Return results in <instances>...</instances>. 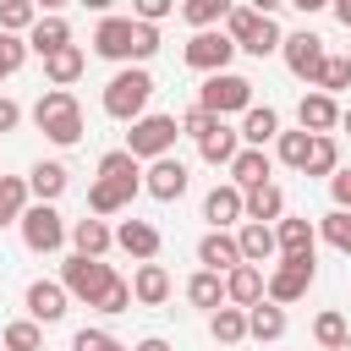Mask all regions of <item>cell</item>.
Segmentation results:
<instances>
[{
	"instance_id": "obj_1",
	"label": "cell",
	"mask_w": 351,
	"mask_h": 351,
	"mask_svg": "<svg viewBox=\"0 0 351 351\" xmlns=\"http://www.w3.org/2000/svg\"><path fill=\"white\" fill-rule=\"evenodd\" d=\"M33 126L55 143V148H77L82 143V104L71 88H44L33 104Z\"/></svg>"
},
{
	"instance_id": "obj_2",
	"label": "cell",
	"mask_w": 351,
	"mask_h": 351,
	"mask_svg": "<svg viewBox=\"0 0 351 351\" xmlns=\"http://www.w3.org/2000/svg\"><path fill=\"white\" fill-rule=\"evenodd\" d=\"M148 99H154V77L143 71V66H126V71H115L110 82H104V115L110 121H143L148 115Z\"/></svg>"
},
{
	"instance_id": "obj_3",
	"label": "cell",
	"mask_w": 351,
	"mask_h": 351,
	"mask_svg": "<svg viewBox=\"0 0 351 351\" xmlns=\"http://www.w3.org/2000/svg\"><path fill=\"white\" fill-rule=\"evenodd\" d=\"M313 280H318V258H280V263L263 274V302L291 307V302H302V296L313 291Z\"/></svg>"
},
{
	"instance_id": "obj_4",
	"label": "cell",
	"mask_w": 351,
	"mask_h": 351,
	"mask_svg": "<svg viewBox=\"0 0 351 351\" xmlns=\"http://www.w3.org/2000/svg\"><path fill=\"white\" fill-rule=\"evenodd\" d=\"M197 110H208L214 121H225V115H247V110H252V82L236 77V71L203 77V88H197Z\"/></svg>"
},
{
	"instance_id": "obj_5",
	"label": "cell",
	"mask_w": 351,
	"mask_h": 351,
	"mask_svg": "<svg viewBox=\"0 0 351 351\" xmlns=\"http://www.w3.org/2000/svg\"><path fill=\"white\" fill-rule=\"evenodd\" d=\"M176 137H181V121L176 115H143V121H132V132H126V154L143 165H154V159H165L170 148H176Z\"/></svg>"
},
{
	"instance_id": "obj_6",
	"label": "cell",
	"mask_w": 351,
	"mask_h": 351,
	"mask_svg": "<svg viewBox=\"0 0 351 351\" xmlns=\"http://www.w3.org/2000/svg\"><path fill=\"white\" fill-rule=\"evenodd\" d=\"M16 230H22L27 252H60L71 225L60 219V208H55V203H27V214L16 219Z\"/></svg>"
},
{
	"instance_id": "obj_7",
	"label": "cell",
	"mask_w": 351,
	"mask_h": 351,
	"mask_svg": "<svg viewBox=\"0 0 351 351\" xmlns=\"http://www.w3.org/2000/svg\"><path fill=\"white\" fill-rule=\"evenodd\" d=\"M110 280H115V269H110L104 258H77V252H71V258L60 263V285H66V296H77V302H88V307L104 296Z\"/></svg>"
},
{
	"instance_id": "obj_8",
	"label": "cell",
	"mask_w": 351,
	"mask_h": 351,
	"mask_svg": "<svg viewBox=\"0 0 351 351\" xmlns=\"http://www.w3.org/2000/svg\"><path fill=\"white\" fill-rule=\"evenodd\" d=\"M230 55H236V44H230L219 27H208V33H192V38H186V49H181V60H186L192 71H203V77H219V71H230Z\"/></svg>"
},
{
	"instance_id": "obj_9",
	"label": "cell",
	"mask_w": 351,
	"mask_h": 351,
	"mask_svg": "<svg viewBox=\"0 0 351 351\" xmlns=\"http://www.w3.org/2000/svg\"><path fill=\"white\" fill-rule=\"evenodd\" d=\"M93 55H104V60H137V22L132 16H99Z\"/></svg>"
},
{
	"instance_id": "obj_10",
	"label": "cell",
	"mask_w": 351,
	"mask_h": 351,
	"mask_svg": "<svg viewBox=\"0 0 351 351\" xmlns=\"http://www.w3.org/2000/svg\"><path fill=\"white\" fill-rule=\"evenodd\" d=\"M280 55H285V66H291V77H302V82H318V71H324V38L318 33H285V44H280Z\"/></svg>"
},
{
	"instance_id": "obj_11",
	"label": "cell",
	"mask_w": 351,
	"mask_h": 351,
	"mask_svg": "<svg viewBox=\"0 0 351 351\" xmlns=\"http://www.w3.org/2000/svg\"><path fill=\"white\" fill-rule=\"evenodd\" d=\"M143 192H148V197H159V203H176V197L186 192V165H181L176 154L154 159V165L143 170Z\"/></svg>"
},
{
	"instance_id": "obj_12",
	"label": "cell",
	"mask_w": 351,
	"mask_h": 351,
	"mask_svg": "<svg viewBox=\"0 0 351 351\" xmlns=\"http://www.w3.org/2000/svg\"><path fill=\"white\" fill-rule=\"evenodd\" d=\"M296 121H302V132H307V137H329V132L340 126V104H335L329 93H302Z\"/></svg>"
},
{
	"instance_id": "obj_13",
	"label": "cell",
	"mask_w": 351,
	"mask_h": 351,
	"mask_svg": "<svg viewBox=\"0 0 351 351\" xmlns=\"http://www.w3.org/2000/svg\"><path fill=\"white\" fill-rule=\"evenodd\" d=\"M241 219H252V225H280V219H285V192H280L274 181L241 192Z\"/></svg>"
},
{
	"instance_id": "obj_14",
	"label": "cell",
	"mask_w": 351,
	"mask_h": 351,
	"mask_svg": "<svg viewBox=\"0 0 351 351\" xmlns=\"http://www.w3.org/2000/svg\"><path fill=\"white\" fill-rule=\"evenodd\" d=\"M66 285L60 280H33L27 285V313H33V324L44 329V324H55V318H66Z\"/></svg>"
},
{
	"instance_id": "obj_15",
	"label": "cell",
	"mask_w": 351,
	"mask_h": 351,
	"mask_svg": "<svg viewBox=\"0 0 351 351\" xmlns=\"http://www.w3.org/2000/svg\"><path fill=\"white\" fill-rule=\"evenodd\" d=\"M274 247H280V258H313V247H318V230H313L302 214H285V219L274 225Z\"/></svg>"
},
{
	"instance_id": "obj_16",
	"label": "cell",
	"mask_w": 351,
	"mask_h": 351,
	"mask_svg": "<svg viewBox=\"0 0 351 351\" xmlns=\"http://www.w3.org/2000/svg\"><path fill=\"white\" fill-rule=\"evenodd\" d=\"M115 247H121V252H132L137 263H154V258H159V225H148V219H121Z\"/></svg>"
},
{
	"instance_id": "obj_17",
	"label": "cell",
	"mask_w": 351,
	"mask_h": 351,
	"mask_svg": "<svg viewBox=\"0 0 351 351\" xmlns=\"http://www.w3.org/2000/svg\"><path fill=\"white\" fill-rule=\"evenodd\" d=\"M197 263H203L208 274H230V269L241 263V247H236V236H230V230H208V236L197 241Z\"/></svg>"
},
{
	"instance_id": "obj_18",
	"label": "cell",
	"mask_w": 351,
	"mask_h": 351,
	"mask_svg": "<svg viewBox=\"0 0 351 351\" xmlns=\"http://www.w3.org/2000/svg\"><path fill=\"white\" fill-rule=\"evenodd\" d=\"M263 302V269H252V263H236L230 274H225V307H258Z\"/></svg>"
},
{
	"instance_id": "obj_19",
	"label": "cell",
	"mask_w": 351,
	"mask_h": 351,
	"mask_svg": "<svg viewBox=\"0 0 351 351\" xmlns=\"http://www.w3.org/2000/svg\"><path fill=\"white\" fill-rule=\"evenodd\" d=\"M225 170H230V186H236V192H252V186H263V181H269L274 159H269L263 148H241V154H236Z\"/></svg>"
},
{
	"instance_id": "obj_20",
	"label": "cell",
	"mask_w": 351,
	"mask_h": 351,
	"mask_svg": "<svg viewBox=\"0 0 351 351\" xmlns=\"http://www.w3.org/2000/svg\"><path fill=\"white\" fill-rule=\"evenodd\" d=\"M66 186H71V170H66L60 159H38V165L27 170V197H38V203H55Z\"/></svg>"
},
{
	"instance_id": "obj_21",
	"label": "cell",
	"mask_w": 351,
	"mask_h": 351,
	"mask_svg": "<svg viewBox=\"0 0 351 351\" xmlns=\"http://www.w3.org/2000/svg\"><path fill=\"white\" fill-rule=\"evenodd\" d=\"M132 302L165 307V302H170V269H165V263H137V274H132Z\"/></svg>"
},
{
	"instance_id": "obj_22",
	"label": "cell",
	"mask_w": 351,
	"mask_h": 351,
	"mask_svg": "<svg viewBox=\"0 0 351 351\" xmlns=\"http://www.w3.org/2000/svg\"><path fill=\"white\" fill-rule=\"evenodd\" d=\"M241 148H263V143H274L280 137V110L274 104H252L247 115H241Z\"/></svg>"
},
{
	"instance_id": "obj_23",
	"label": "cell",
	"mask_w": 351,
	"mask_h": 351,
	"mask_svg": "<svg viewBox=\"0 0 351 351\" xmlns=\"http://www.w3.org/2000/svg\"><path fill=\"white\" fill-rule=\"evenodd\" d=\"M66 44H71V27H66V16H55V11L44 16V11H38V22H33V33H27V49L49 60V55H55V49H66Z\"/></svg>"
},
{
	"instance_id": "obj_24",
	"label": "cell",
	"mask_w": 351,
	"mask_h": 351,
	"mask_svg": "<svg viewBox=\"0 0 351 351\" xmlns=\"http://www.w3.org/2000/svg\"><path fill=\"white\" fill-rule=\"evenodd\" d=\"M66 236H71V247H77V258H104V252L115 247V230H110L104 219H77V225H71Z\"/></svg>"
},
{
	"instance_id": "obj_25",
	"label": "cell",
	"mask_w": 351,
	"mask_h": 351,
	"mask_svg": "<svg viewBox=\"0 0 351 351\" xmlns=\"http://www.w3.org/2000/svg\"><path fill=\"white\" fill-rule=\"evenodd\" d=\"M236 247H241V263H252V269H263V263L280 252V247H274V225H252V219L236 230Z\"/></svg>"
},
{
	"instance_id": "obj_26",
	"label": "cell",
	"mask_w": 351,
	"mask_h": 351,
	"mask_svg": "<svg viewBox=\"0 0 351 351\" xmlns=\"http://www.w3.org/2000/svg\"><path fill=\"white\" fill-rule=\"evenodd\" d=\"M82 71H88V55H82L77 44H66V49H55V55L44 60V77H49V88H71Z\"/></svg>"
},
{
	"instance_id": "obj_27",
	"label": "cell",
	"mask_w": 351,
	"mask_h": 351,
	"mask_svg": "<svg viewBox=\"0 0 351 351\" xmlns=\"http://www.w3.org/2000/svg\"><path fill=\"white\" fill-rule=\"evenodd\" d=\"M203 219L214 225V230H225V225H236L241 219V192L225 181V186H214L208 197H203Z\"/></svg>"
},
{
	"instance_id": "obj_28",
	"label": "cell",
	"mask_w": 351,
	"mask_h": 351,
	"mask_svg": "<svg viewBox=\"0 0 351 351\" xmlns=\"http://www.w3.org/2000/svg\"><path fill=\"white\" fill-rule=\"evenodd\" d=\"M285 324H291V318H285V307H274V302L247 307V335H252V340H263V346H269V340H280V335H285Z\"/></svg>"
},
{
	"instance_id": "obj_29",
	"label": "cell",
	"mask_w": 351,
	"mask_h": 351,
	"mask_svg": "<svg viewBox=\"0 0 351 351\" xmlns=\"http://www.w3.org/2000/svg\"><path fill=\"white\" fill-rule=\"evenodd\" d=\"M132 197H137V186H121V181H104V176L88 186V208L93 214H121Z\"/></svg>"
},
{
	"instance_id": "obj_30",
	"label": "cell",
	"mask_w": 351,
	"mask_h": 351,
	"mask_svg": "<svg viewBox=\"0 0 351 351\" xmlns=\"http://www.w3.org/2000/svg\"><path fill=\"white\" fill-rule=\"evenodd\" d=\"M186 302H192V307H203V313L225 307V274H208V269H197V274L186 280Z\"/></svg>"
},
{
	"instance_id": "obj_31",
	"label": "cell",
	"mask_w": 351,
	"mask_h": 351,
	"mask_svg": "<svg viewBox=\"0 0 351 351\" xmlns=\"http://www.w3.org/2000/svg\"><path fill=\"white\" fill-rule=\"evenodd\" d=\"M197 154H203L208 165H230V159L241 154V137H236V126H225V121H219V126H214V132L197 143Z\"/></svg>"
},
{
	"instance_id": "obj_32",
	"label": "cell",
	"mask_w": 351,
	"mask_h": 351,
	"mask_svg": "<svg viewBox=\"0 0 351 351\" xmlns=\"http://www.w3.org/2000/svg\"><path fill=\"white\" fill-rule=\"evenodd\" d=\"M99 176H104V181H121V186H143V165H137L126 148L99 154Z\"/></svg>"
},
{
	"instance_id": "obj_33",
	"label": "cell",
	"mask_w": 351,
	"mask_h": 351,
	"mask_svg": "<svg viewBox=\"0 0 351 351\" xmlns=\"http://www.w3.org/2000/svg\"><path fill=\"white\" fill-rule=\"evenodd\" d=\"M208 335H214L219 346H241V340H247V313H241V307H214V313H208Z\"/></svg>"
},
{
	"instance_id": "obj_34",
	"label": "cell",
	"mask_w": 351,
	"mask_h": 351,
	"mask_svg": "<svg viewBox=\"0 0 351 351\" xmlns=\"http://www.w3.org/2000/svg\"><path fill=\"white\" fill-rule=\"evenodd\" d=\"M27 214V176H0V225H16Z\"/></svg>"
},
{
	"instance_id": "obj_35",
	"label": "cell",
	"mask_w": 351,
	"mask_h": 351,
	"mask_svg": "<svg viewBox=\"0 0 351 351\" xmlns=\"http://www.w3.org/2000/svg\"><path fill=\"white\" fill-rule=\"evenodd\" d=\"M258 22H263V11H258V5H230V11H225V27H219V33H225V38H230V44L241 49V44H247V38L258 33Z\"/></svg>"
},
{
	"instance_id": "obj_36",
	"label": "cell",
	"mask_w": 351,
	"mask_h": 351,
	"mask_svg": "<svg viewBox=\"0 0 351 351\" xmlns=\"http://www.w3.org/2000/svg\"><path fill=\"white\" fill-rule=\"evenodd\" d=\"M33 22H38V5L33 0H0V33L22 38V33H33Z\"/></svg>"
},
{
	"instance_id": "obj_37",
	"label": "cell",
	"mask_w": 351,
	"mask_h": 351,
	"mask_svg": "<svg viewBox=\"0 0 351 351\" xmlns=\"http://www.w3.org/2000/svg\"><path fill=\"white\" fill-rule=\"evenodd\" d=\"M340 170V148H335V137H313L307 143V165H302V176H335Z\"/></svg>"
},
{
	"instance_id": "obj_38",
	"label": "cell",
	"mask_w": 351,
	"mask_h": 351,
	"mask_svg": "<svg viewBox=\"0 0 351 351\" xmlns=\"http://www.w3.org/2000/svg\"><path fill=\"white\" fill-rule=\"evenodd\" d=\"M318 236H324L335 252H346V258H351V214H346V208H329V214L318 219Z\"/></svg>"
},
{
	"instance_id": "obj_39",
	"label": "cell",
	"mask_w": 351,
	"mask_h": 351,
	"mask_svg": "<svg viewBox=\"0 0 351 351\" xmlns=\"http://www.w3.org/2000/svg\"><path fill=\"white\" fill-rule=\"evenodd\" d=\"M225 11H230V0H186V5H181V16H186L197 33H208L214 22H225Z\"/></svg>"
},
{
	"instance_id": "obj_40",
	"label": "cell",
	"mask_w": 351,
	"mask_h": 351,
	"mask_svg": "<svg viewBox=\"0 0 351 351\" xmlns=\"http://www.w3.org/2000/svg\"><path fill=\"white\" fill-rule=\"evenodd\" d=\"M5 351H44V329L33 324V318H16V324H5Z\"/></svg>"
},
{
	"instance_id": "obj_41",
	"label": "cell",
	"mask_w": 351,
	"mask_h": 351,
	"mask_svg": "<svg viewBox=\"0 0 351 351\" xmlns=\"http://www.w3.org/2000/svg\"><path fill=\"white\" fill-rule=\"evenodd\" d=\"M280 44H285V33H280V22H274V16H263V22H258V33H252V38L241 44V49H247L252 60H263V55H274Z\"/></svg>"
},
{
	"instance_id": "obj_42",
	"label": "cell",
	"mask_w": 351,
	"mask_h": 351,
	"mask_svg": "<svg viewBox=\"0 0 351 351\" xmlns=\"http://www.w3.org/2000/svg\"><path fill=\"white\" fill-rule=\"evenodd\" d=\"M307 143H313L307 132H280V137H274V154H280V165L302 170V165H307Z\"/></svg>"
},
{
	"instance_id": "obj_43",
	"label": "cell",
	"mask_w": 351,
	"mask_h": 351,
	"mask_svg": "<svg viewBox=\"0 0 351 351\" xmlns=\"http://www.w3.org/2000/svg\"><path fill=\"white\" fill-rule=\"evenodd\" d=\"M346 335H351V329H346V318H340V313H335V307H329V313H318V318H313V340H318V346H324V351H335V346H340V340H346Z\"/></svg>"
},
{
	"instance_id": "obj_44",
	"label": "cell",
	"mask_w": 351,
	"mask_h": 351,
	"mask_svg": "<svg viewBox=\"0 0 351 351\" xmlns=\"http://www.w3.org/2000/svg\"><path fill=\"white\" fill-rule=\"evenodd\" d=\"M340 88H351V77H346V60H340V55H329V60H324V71H318V82H313V93H329V99H335Z\"/></svg>"
},
{
	"instance_id": "obj_45",
	"label": "cell",
	"mask_w": 351,
	"mask_h": 351,
	"mask_svg": "<svg viewBox=\"0 0 351 351\" xmlns=\"http://www.w3.org/2000/svg\"><path fill=\"white\" fill-rule=\"evenodd\" d=\"M22 60H27V38L0 33V82H5V77H16V71H22Z\"/></svg>"
},
{
	"instance_id": "obj_46",
	"label": "cell",
	"mask_w": 351,
	"mask_h": 351,
	"mask_svg": "<svg viewBox=\"0 0 351 351\" xmlns=\"http://www.w3.org/2000/svg\"><path fill=\"white\" fill-rule=\"evenodd\" d=\"M93 307H99V313H126V307H132V280H121V274H115Z\"/></svg>"
},
{
	"instance_id": "obj_47",
	"label": "cell",
	"mask_w": 351,
	"mask_h": 351,
	"mask_svg": "<svg viewBox=\"0 0 351 351\" xmlns=\"http://www.w3.org/2000/svg\"><path fill=\"white\" fill-rule=\"evenodd\" d=\"M71 351H126L110 329H77V340H71Z\"/></svg>"
},
{
	"instance_id": "obj_48",
	"label": "cell",
	"mask_w": 351,
	"mask_h": 351,
	"mask_svg": "<svg viewBox=\"0 0 351 351\" xmlns=\"http://www.w3.org/2000/svg\"><path fill=\"white\" fill-rule=\"evenodd\" d=\"M214 126H219V121H214V115H208V110H197V104H192V110H186V115H181V132H186V137H197V143H203V137H208V132H214Z\"/></svg>"
},
{
	"instance_id": "obj_49",
	"label": "cell",
	"mask_w": 351,
	"mask_h": 351,
	"mask_svg": "<svg viewBox=\"0 0 351 351\" xmlns=\"http://www.w3.org/2000/svg\"><path fill=\"white\" fill-rule=\"evenodd\" d=\"M329 197H335V208L351 214V170H335V176H329Z\"/></svg>"
},
{
	"instance_id": "obj_50",
	"label": "cell",
	"mask_w": 351,
	"mask_h": 351,
	"mask_svg": "<svg viewBox=\"0 0 351 351\" xmlns=\"http://www.w3.org/2000/svg\"><path fill=\"white\" fill-rule=\"evenodd\" d=\"M148 55H159V27H143L137 22V60H148Z\"/></svg>"
},
{
	"instance_id": "obj_51",
	"label": "cell",
	"mask_w": 351,
	"mask_h": 351,
	"mask_svg": "<svg viewBox=\"0 0 351 351\" xmlns=\"http://www.w3.org/2000/svg\"><path fill=\"white\" fill-rule=\"evenodd\" d=\"M16 126H22V104L0 93V132H16Z\"/></svg>"
},
{
	"instance_id": "obj_52",
	"label": "cell",
	"mask_w": 351,
	"mask_h": 351,
	"mask_svg": "<svg viewBox=\"0 0 351 351\" xmlns=\"http://www.w3.org/2000/svg\"><path fill=\"white\" fill-rule=\"evenodd\" d=\"M132 351H170V340H159V335H148V340H137Z\"/></svg>"
},
{
	"instance_id": "obj_53",
	"label": "cell",
	"mask_w": 351,
	"mask_h": 351,
	"mask_svg": "<svg viewBox=\"0 0 351 351\" xmlns=\"http://www.w3.org/2000/svg\"><path fill=\"white\" fill-rule=\"evenodd\" d=\"M335 22H340V27H351V0H335Z\"/></svg>"
},
{
	"instance_id": "obj_54",
	"label": "cell",
	"mask_w": 351,
	"mask_h": 351,
	"mask_svg": "<svg viewBox=\"0 0 351 351\" xmlns=\"http://www.w3.org/2000/svg\"><path fill=\"white\" fill-rule=\"evenodd\" d=\"M340 126H346V132H351V104H346V110H340Z\"/></svg>"
},
{
	"instance_id": "obj_55",
	"label": "cell",
	"mask_w": 351,
	"mask_h": 351,
	"mask_svg": "<svg viewBox=\"0 0 351 351\" xmlns=\"http://www.w3.org/2000/svg\"><path fill=\"white\" fill-rule=\"evenodd\" d=\"M335 351H351V335H346V340H340V346H335Z\"/></svg>"
},
{
	"instance_id": "obj_56",
	"label": "cell",
	"mask_w": 351,
	"mask_h": 351,
	"mask_svg": "<svg viewBox=\"0 0 351 351\" xmlns=\"http://www.w3.org/2000/svg\"><path fill=\"white\" fill-rule=\"evenodd\" d=\"M346 77H351V55H346Z\"/></svg>"
}]
</instances>
